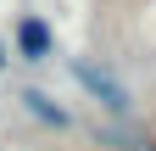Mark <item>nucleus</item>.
Returning <instances> with one entry per match:
<instances>
[{
  "label": "nucleus",
  "instance_id": "f257e3e1",
  "mask_svg": "<svg viewBox=\"0 0 156 151\" xmlns=\"http://www.w3.org/2000/svg\"><path fill=\"white\" fill-rule=\"evenodd\" d=\"M11 50L23 56V62H50L56 56V34H50V23L45 17H17V28H11Z\"/></svg>",
  "mask_w": 156,
  "mask_h": 151
},
{
  "label": "nucleus",
  "instance_id": "f03ea898",
  "mask_svg": "<svg viewBox=\"0 0 156 151\" xmlns=\"http://www.w3.org/2000/svg\"><path fill=\"white\" fill-rule=\"evenodd\" d=\"M73 79L84 84V90H89V95L101 101L106 112H128V106H134V101H128V90L117 84L112 73H106V67H89V62H73Z\"/></svg>",
  "mask_w": 156,
  "mask_h": 151
},
{
  "label": "nucleus",
  "instance_id": "7ed1b4c3",
  "mask_svg": "<svg viewBox=\"0 0 156 151\" xmlns=\"http://www.w3.org/2000/svg\"><path fill=\"white\" fill-rule=\"evenodd\" d=\"M17 101H23V112H34L39 123H56V129H67V123H73L67 112H62V106H56V101L45 95V90H23V95H17Z\"/></svg>",
  "mask_w": 156,
  "mask_h": 151
},
{
  "label": "nucleus",
  "instance_id": "20e7f679",
  "mask_svg": "<svg viewBox=\"0 0 156 151\" xmlns=\"http://www.w3.org/2000/svg\"><path fill=\"white\" fill-rule=\"evenodd\" d=\"M6 56H11V50H6V39H0V67H6Z\"/></svg>",
  "mask_w": 156,
  "mask_h": 151
}]
</instances>
